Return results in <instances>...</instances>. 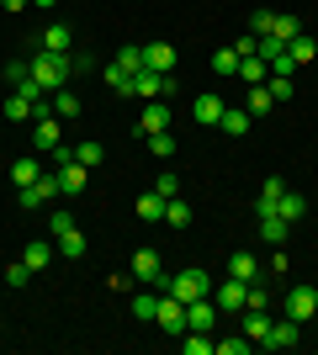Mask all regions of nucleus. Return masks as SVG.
<instances>
[{"label": "nucleus", "mask_w": 318, "mask_h": 355, "mask_svg": "<svg viewBox=\"0 0 318 355\" xmlns=\"http://www.w3.org/2000/svg\"><path fill=\"white\" fill-rule=\"evenodd\" d=\"M27 74H32V85L43 90V96H53V90H64L69 80H75V53H32V64H27Z\"/></svg>", "instance_id": "1"}, {"label": "nucleus", "mask_w": 318, "mask_h": 355, "mask_svg": "<svg viewBox=\"0 0 318 355\" xmlns=\"http://www.w3.org/2000/svg\"><path fill=\"white\" fill-rule=\"evenodd\" d=\"M165 292L175 297V302H197V297L212 292V276H207L202 266H186V270H175V276L165 282Z\"/></svg>", "instance_id": "2"}, {"label": "nucleus", "mask_w": 318, "mask_h": 355, "mask_svg": "<svg viewBox=\"0 0 318 355\" xmlns=\"http://www.w3.org/2000/svg\"><path fill=\"white\" fill-rule=\"evenodd\" d=\"M138 276V286H159V292H165V266H159V250H149V244H143V250H133V266H127Z\"/></svg>", "instance_id": "3"}, {"label": "nucleus", "mask_w": 318, "mask_h": 355, "mask_svg": "<svg viewBox=\"0 0 318 355\" xmlns=\"http://www.w3.org/2000/svg\"><path fill=\"white\" fill-rule=\"evenodd\" d=\"M133 96H143V101H165V96H175V74L138 69V74H133Z\"/></svg>", "instance_id": "4"}, {"label": "nucleus", "mask_w": 318, "mask_h": 355, "mask_svg": "<svg viewBox=\"0 0 318 355\" xmlns=\"http://www.w3.org/2000/svg\"><path fill=\"white\" fill-rule=\"evenodd\" d=\"M313 313H318V286H292L287 292V318L313 324Z\"/></svg>", "instance_id": "5"}, {"label": "nucleus", "mask_w": 318, "mask_h": 355, "mask_svg": "<svg viewBox=\"0 0 318 355\" xmlns=\"http://www.w3.org/2000/svg\"><path fill=\"white\" fill-rule=\"evenodd\" d=\"M59 138H64V117L53 112V106H48L43 117H32V144H37V148H53Z\"/></svg>", "instance_id": "6"}, {"label": "nucleus", "mask_w": 318, "mask_h": 355, "mask_svg": "<svg viewBox=\"0 0 318 355\" xmlns=\"http://www.w3.org/2000/svg\"><path fill=\"white\" fill-rule=\"evenodd\" d=\"M212 302H218V313H239L244 308V297H249V282H233V276H228L223 286H212Z\"/></svg>", "instance_id": "7"}, {"label": "nucleus", "mask_w": 318, "mask_h": 355, "mask_svg": "<svg viewBox=\"0 0 318 355\" xmlns=\"http://www.w3.org/2000/svg\"><path fill=\"white\" fill-rule=\"evenodd\" d=\"M154 324H159V329H165V334H175V340H181V334H186V302H175V297H159V318H154Z\"/></svg>", "instance_id": "8"}, {"label": "nucleus", "mask_w": 318, "mask_h": 355, "mask_svg": "<svg viewBox=\"0 0 318 355\" xmlns=\"http://www.w3.org/2000/svg\"><path fill=\"white\" fill-rule=\"evenodd\" d=\"M297 340H303V324L297 318H276L271 334H265V350H292Z\"/></svg>", "instance_id": "9"}, {"label": "nucleus", "mask_w": 318, "mask_h": 355, "mask_svg": "<svg viewBox=\"0 0 318 355\" xmlns=\"http://www.w3.org/2000/svg\"><path fill=\"white\" fill-rule=\"evenodd\" d=\"M212 324H218V302H212V297L186 302V329H202V334H212Z\"/></svg>", "instance_id": "10"}, {"label": "nucleus", "mask_w": 318, "mask_h": 355, "mask_svg": "<svg viewBox=\"0 0 318 355\" xmlns=\"http://www.w3.org/2000/svg\"><path fill=\"white\" fill-rule=\"evenodd\" d=\"M143 69L175 74V48H170V43H143Z\"/></svg>", "instance_id": "11"}, {"label": "nucleus", "mask_w": 318, "mask_h": 355, "mask_svg": "<svg viewBox=\"0 0 318 355\" xmlns=\"http://www.w3.org/2000/svg\"><path fill=\"white\" fill-rule=\"evenodd\" d=\"M165 128H170V106L165 101H149V106H143V117H138V133L149 138V133H165Z\"/></svg>", "instance_id": "12"}, {"label": "nucleus", "mask_w": 318, "mask_h": 355, "mask_svg": "<svg viewBox=\"0 0 318 355\" xmlns=\"http://www.w3.org/2000/svg\"><path fill=\"white\" fill-rule=\"evenodd\" d=\"M228 138H244L249 128H255V117H249V106H223V122H218Z\"/></svg>", "instance_id": "13"}, {"label": "nucleus", "mask_w": 318, "mask_h": 355, "mask_svg": "<svg viewBox=\"0 0 318 355\" xmlns=\"http://www.w3.org/2000/svg\"><path fill=\"white\" fill-rule=\"evenodd\" d=\"M53 254H59V244H53V239H32L27 250H21V260H27V270L37 276V270H43L48 260H53Z\"/></svg>", "instance_id": "14"}, {"label": "nucleus", "mask_w": 318, "mask_h": 355, "mask_svg": "<svg viewBox=\"0 0 318 355\" xmlns=\"http://www.w3.org/2000/svg\"><path fill=\"white\" fill-rule=\"evenodd\" d=\"M85 180H91V170H85L80 159L59 164V186H64V196H80V191H85Z\"/></svg>", "instance_id": "15"}, {"label": "nucleus", "mask_w": 318, "mask_h": 355, "mask_svg": "<svg viewBox=\"0 0 318 355\" xmlns=\"http://www.w3.org/2000/svg\"><path fill=\"white\" fill-rule=\"evenodd\" d=\"M281 191H287V180H276V175L260 186V196H255V212H260V218H271V212L281 207Z\"/></svg>", "instance_id": "16"}, {"label": "nucleus", "mask_w": 318, "mask_h": 355, "mask_svg": "<svg viewBox=\"0 0 318 355\" xmlns=\"http://www.w3.org/2000/svg\"><path fill=\"white\" fill-rule=\"evenodd\" d=\"M37 43H43V53H69V48H75V32L64 27V21H53V27H48Z\"/></svg>", "instance_id": "17"}, {"label": "nucleus", "mask_w": 318, "mask_h": 355, "mask_svg": "<svg viewBox=\"0 0 318 355\" xmlns=\"http://www.w3.org/2000/svg\"><path fill=\"white\" fill-rule=\"evenodd\" d=\"M37 175H43V159H37V154H21V159L11 164V186H16V191H21V186H32Z\"/></svg>", "instance_id": "18"}, {"label": "nucleus", "mask_w": 318, "mask_h": 355, "mask_svg": "<svg viewBox=\"0 0 318 355\" xmlns=\"http://www.w3.org/2000/svg\"><path fill=\"white\" fill-rule=\"evenodd\" d=\"M191 117H197L202 128H218V122H223V96H197Z\"/></svg>", "instance_id": "19"}, {"label": "nucleus", "mask_w": 318, "mask_h": 355, "mask_svg": "<svg viewBox=\"0 0 318 355\" xmlns=\"http://www.w3.org/2000/svg\"><path fill=\"white\" fill-rule=\"evenodd\" d=\"M159 297H165L159 286H149V292L133 297V318H138V324H154V318H159Z\"/></svg>", "instance_id": "20"}, {"label": "nucleus", "mask_w": 318, "mask_h": 355, "mask_svg": "<svg viewBox=\"0 0 318 355\" xmlns=\"http://www.w3.org/2000/svg\"><path fill=\"white\" fill-rule=\"evenodd\" d=\"M212 74H218V80H239V48L233 43L212 53Z\"/></svg>", "instance_id": "21"}, {"label": "nucleus", "mask_w": 318, "mask_h": 355, "mask_svg": "<svg viewBox=\"0 0 318 355\" xmlns=\"http://www.w3.org/2000/svg\"><path fill=\"white\" fill-rule=\"evenodd\" d=\"M287 228H292V223H287V218H276V212H271V218H260V244L281 250V244H287Z\"/></svg>", "instance_id": "22"}, {"label": "nucleus", "mask_w": 318, "mask_h": 355, "mask_svg": "<svg viewBox=\"0 0 318 355\" xmlns=\"http://www.w3.org/2000/svg\"><path fill=\"white\" fill-rule=\"evenodd\" d=\"M228 276H233V282H255V276H260V260H255V254H228Z\"/></svg>", "instance_id": "23"}, {"label": "nucleus", "mask_w": 318, "mask_h": 355, "mask_svg": "<svg viewBox=\"0 0 318 355\" xmlns=\"http://www.w3.org/2000/svg\"><path fill=\"white\" fill-rule=\"evenodd\" d=\"M106 90H112L117 101H127V96H133V74L122 69V64H106Z\"/></svg>", "instance_id": "24"}, {"label": "nucleus", "mask_w": 318, "mask_h": 355, "mask_svg": "<svg viewBox=\"0 0 318 355\" xmlns=\"http://www.w3.org/2000/svg\"><path fill=\"white\" fill-rule=\"evenodd\" d=\"M271 324H276V318H271V313H265V308H249V318H244V334H249V340H255V345H265V334H271Z\"/></svg>", "instance_id": "25"}, {"label": "nucleus", "mask_w": 318, "mask_h": 355, "mask_svg": "<svg viewBox=\"0 0 318 355\" xmlns=\"http://www.w3.org/2000/svg\"><path fill=\"white\" fill-rule=\"evenodd\" d=\"M239 80H244V85H265V80H271V64L249 53V59H239Z\"/></svg>", "instance_id": "26"}, {"label": "nucleus", "mask_w": 318, "mask_h": 355, "mask_svg": "<svg viewBox=\"0 0 318 355\" xmlns=\"http://www.w3.org/2000/svg\"><path fill=\"white\" fill-rule=\"evenodd\" d=\"M276 218H287V223L308 218V196H303V191H281V207H276Z\"/></svg>", "instance_id": "27"}, {"label": "nucleus", "mask_w": 318, "mask_h": 355, "mask_svg": "<svg viewBox=\"0 0 318 355\" xmlns=\"http://www.w3.org/2000/svg\"><path fill=\"white\" fill-rule=\"evenodd\" d=\"M244 106H249V117H265V112H271V90L265 85H244Z\"/></svg>", "instance_id": "28"}, {"label": "nucleus", "mask_w": 318, "mask_h": 355, "mask_svg": "<svg viewBox=\"0 0 318 355\" xmlns=\"http://www.w3.org/2000/svg\"><path fill=\"white\" fill-rule=\"evenodd\" d=\"M48 106H53V112H59L64 122H69V117H80V96H75L69 85H64V90H53V96H48Z\"/></svg>", "instance_id": "29"}, {"label": "nucleus", "mask_w": 318, "mask_h": 355, "mask_svg": "<svg viewBox=\"0 0 318 355\" xmlns=\"http://www.w3.org/2000/svg\"><path fill=\"white\" fill-rule=\"evenodd\" d=\"M138 218H143V223H159V218H165V196H159V191H143V196H138Z\"/></svg>", "instance_id": "30"}, {"label": "nucleus", "mask_w": 318, "mask_h": 355, "mask_svg": "<svg viewBox=\"0 0 318 355\" xmlns=\"http://www.w3.org/2000/svg\"><path fill=\"white\" fill-rule=\"evenodd\" d=\"M0 112H6V122H32V101H27V96H21V90H11Z\"/></svg>", "instance_id": "31"}, {"label": "nucleus", "mask_w": 318, "mask_h": 355, "mask_svg": "<svg viewBox=\"0 0 318 355\" xmlns=\"http://www.w3.org/2000/svg\"><path fill=\"white\" fill-rule=\"evenodd\" d=\"M53 244H59V254H64V260H85V234H80V228H69V234H59V239H53Z\"/></svg>", "instance_id": "32"}, {"label": "nucleus", "mask_w": 318, "mask_h": 355, "mask_svg": "<svg viewBox=\"0 0 318 355\" xmlns=\"http://www.w3.org/2000/svg\"><path fill=\"white\" fill-rule=\"evenodd\" d=\"M287 53H292V59H297V64H313V59H318V43H313V37H308V32H297V37H292V43H287Z\"/></svg>", "instance_id": "33"}, {"label": "nucleus", "mask_w": 318, "mask_h": 355, "mask_svg": "<svg viewBox=\"0 0 318 355\" xmlns=\"http://www.w3.org/2000/svg\"><path fill=\"white\" fill-rule=\"evenodd\" d=\"M165 223L170 228H186V223H191V202H186V196H170L165 202Z\"/></svg>", "instance_id": "34"}, {"label": "nucleus", "mask_w": 318, "mask_h": 355, "mask_svg": "<svg viewBox=\"0 0 318 355\" xmlns=\"http://www.w3.org/2000/svg\"><path fill=\"white\" fill-rule=\"evenodd\" d=\"M297 32H303V21H297V16H271V32H265V37H281V43H292Z\"/></svg>", "instance_id": "35"}, {"label": "nucleus", "mask_w": 318, "mask_h": 355, "mask_svg": "<svg viewBox=\"0 0 318 355\" xmlns=\"http://www.w3.org/2000/svg\"><path fill=\"white\" fill-rule=\"evenodd\" d=\"M143 144H149L154 159H175V138H170V128H165V133H149Z\"/></svg>", "instance_id": "36"}, {"label": "nucleus", "mask_w": 318, "mask_h": 355, "mask_svg": "<svg viewBox=\"0 0 318 355\" xmlns=\"http://www.w3.org/2000/svg\"><path fill=\"white\" fill-rule=\"evenodd\" d=\"M32 186H37V196H43V202H59V196H64V186H59V175H53V170H43Z\"/></svg>", "instance_id": "37"}, {"label": "nucleus", "mask_w": 318, "mask_h": 355, "mask_svg": "<svg viewBox=\"0 0 318 355\" xmlns=\"http://www.w3.org/2000/svg\"><path fill=\"white\" fill-rule=\"evenodd\" d=\"M75 159H80V164H85V170H96V164H101V159H106V148H101V144H96V138H85V144H80V148H75Z\"/></svg>", "instance_id": "38"}, {"label": "nucleus", "mask_w": 318, "mask_h": 355, "mask_svg": "<svg viewBox=\"0 0 318 355\" xmlns=\"http://www.w3.org/2000/svg\"><path fill=\"white\" fill-rule=\"evenodd\" d=\"M154 191L165 196V202H170V196H181V175H175V170H159V186H154Z\"/></svg>", "instance_id": "39"}, {"label": "nucleus", "mask_w": 318, "mask_h": 355, "mask_svg": "<svg viewBox=\"0 0 318 355\" xmlns=\"http://www.w3.org/2000/svg\"><path fill=\"white\" fill-rule=\"evenodd\" d=\"M212 350L218 355H244L249 350V334H239V340H212Z\"/></svg>", "instance_id": "40"}, {"label": "nucleus", "mask_w": 318, "mask_h": 355, "mask_svg": "<svg viewBox=\"0 0 318 355\" xmlns=\"http://www.w3.org/2000/svg\"><path fill=\"white\" fill-rule=\"evenodd\" d=\"M16 202H21V212H37V207H48L43 196H37V186H21V191H16Z\"/></svg>", "instance_id": "41"}, {"label": "nucleus", "mask_w": 318, "mask_h": 355, "mask_svg": "<svg viewBox=\"0 0 318 355\" xmlns=\"http://www.w3.org/2000/svg\"><path fill=\"white\" fill-rule=\"evenodd\" d=\"M271 16H276V11H265V6H260V11L249 16V37H265V32H271Z\"/></svg>", "instance_id": "42"}, {"label": "nucleus", "mask_w": 318, "mask_h": 355, "mask_svg": "<svg viewBox=\"0 0 318 355\" xmlns=\"http://www.w3.org/2000/svg\"><path fill=\"white\" fill-rule=\"evenodd\" d=\"M117 64H122L127 74H138V69H143V48H122V53H117Z\"/></svg>", "instance_id": "43"}, {"label": "nucleus", "mask_w": 318, "mask_h": 355, "mask_svg": "<svg viewBox=\"0 0 318 355\" xmlns=\"http://www.w3.org/2000/svg\"><path fill=\"white\" fill-rule=\"evenodd\" d=\"M265 90H271V101H292V80H281V74H271Z\"/></svg>", "instance_id": "44"}, {"label": "nucleus", "mask_w": 318, "mask_h": 355, "mask_svg": "<svg viewBox=\"0 0 318 355\" xmlns=\"http://www.w3.org/2000/svg\"><path fill=\"white\" fill-rule=\"evenodd\" d=\"M27 282H32L27 260H16V266H6V286H27Z\"/></svg>", "instance_id": "45"}, {"label": "nucleus", "mask_w": 318, "mask_h": 355, "mask_svg": "<svg viewBox=\"0 0 318 355\" xmlns=\"http://www.w3.org/2000/svg\"><path fill=\"white\" fill-rule=\"evenodd\" d=\"M112 292H117V297L138 292V276H133V270H117V276H112Z\"/></svg>", "instance_id": "46"}, {"label": "nucleus", "mask_w": 318, "mask_h": 355, "mask_svg": "<svg viewBox=\"0 0 318 355\" xmlns=\"http://www.w3.org/2000/svg\"><path fill=\"white\" fill-rule=\"evenodd\" d=\"M271 74H281V80H292V74H297V59H292V53H276V59H271Z\"/></svg>", "instance_id": "47"}, {"label": "nucleus", "mask_w": 318, "mask_h": 355, "mask_svg": "<svg viewBox=\"0 0 318 355\" xmlns=\"http://www.w3.org/2000/svg\"><path fill=\"white\" fill-rule=\"evenodd\" d=\"M69 228H75V223H69V212H48V234H53V239L69 234Z\"/></svg>", "instance_id": "48"}, {"label": "nucleus", "mask_w": 318, "mask_h": 355, "mask_svg": "<svg viewBox=\"0 0 318 355\" xmlns=\"http://www.w3.org/2000/svg\"><path fill=\"white\" fill-rule=\"evenodd\" d=\"M244 308H271V292H265V286H255V282H249V297H244Z\"/></svg>", "instance_id": "49"}, {"label": "nucleus", "mask_w": 318, "mask_h": 355, "mask_svg": "<svg viewBox=\"0 0 318 355\" xmlns=\"http://www.w3.org/2000/svg\"><path fill=\"white\" fill-rule=\"evenodd\" d=\"M6 80H11V90H16L21 80H27V64H21V59H11V64H6Z\"/></svg>", "instance_id": "50"}, {"label": "nucleus", "mask_w": 318, "mask_h": 355, "mask_svg": "<svg viewBox=\"0 0 318 355\" xmlns=\"http://www.w3.org/2000/svg\"><path fill=\"white\" fill-rule=\"evenodd\" d=\"M0 6H6V11H21V6H32V0H0Z\"/></svg>", "instance_id": "51"}, {"label": "nucleus", "mask_w": 318, "mask_h": 355, "mask_svg": "<svg viewBox=\"0 0 318 355\" xmlns=\"http://www.w3.org/2000/svg\"><path fill=\"white\" fill-rule=\"evenodd\" d=\"M32 6H43V11H53V6H59V0H32Z\"/></svg>", "instance_id": "52"}]
</instances>
